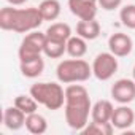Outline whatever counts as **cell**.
Returning <instances> with one entry per match:
<instances>
[{
    "instance_id": "1",
    "label": "cell",
    "mask_w": 135,
    "mask_h": 135,
    "mask_svg": "<svg viewBox=\"0 0 135 135\" xmlns=\"http://www.w3.org/2000/svg\"><path fill=\"white\" fill-rule=\"evenodd\" d=\"M91 110H92L91 97L83 84L73 83L65 88L64 113H65V122L72 130L81 132L88 126Z\"/></svg>"
},
{
    "instance_id": "2",
    "label": "cell",
    "mask_w": 135,
    "mask_h": 135,
    "mask_svg": "<svg viewBox=\"0 0 135 135\" xmlns=\"http://www.w3.org/2000/svg\"><path fill=\"white\" fill-rule=\"evenodd\" d=\"M43 16L38 8H15L3 7L0 10V29L2 30H11L16 33H29L33 30H38V27L43 24Z\"/></svg>"
},
{
    "instance_id": "3",
    "label": "cell",
    "mask_w": 135,
    "mask_h": 135,
    "mask_svg": "<svg viewBox=\"0 0 135 135\" xmlns=\"http://www.w3.org/2000/svg\"><path fill=\"white\" fill-rule=\"evenodd\" d=\"M56 76L59 83L64 84H73V83H84L92 76V65L84 59H67L59 62L56 69Z\"/></svg>"
},
{
    "instance_id": "4",
    "label": "cell",
    "mask_w": 135,
    "mask_h": 135,
    "mask_svg": "<svg viewBox=\"0 0 135 135\" xmlns=\"http://www.w3.org/2000/svg\"><path fill=\"white\" fill-rule=\"evenodd\" d=\"M29 94L51 111L60 110L65 105V89L59 83H35L30 86Z\"/></svg>"
},
{
    "instance_id": "5",
    "label": "cell",
    "mask_w": 135,
    "mask_h": 135,
    "mask_svg": "<svg viewBox=\"0 0 135 135\" xmlns=\"http://www.w3.org/2000/svg\"><path fill=\"white\" fill-rule=\"evenodd\" d=\"M45 43H46V33H43L40 30L29 32L22 38L19 49H18L19 62H26V60H32L35 57H40L43 54Z\"/></svg>"
},
{
    "instance_id": "6",
    "label": "cell",
    "mask_w": 135,
    "mask_h": 135,
    "mask_svg": "<svg viewBox=\"0 0 135 135\" xmlns=\"http://www.w3.org/2000/svg\"><path fill=\"white\" fill-rule=\"evenodd\" d=\"M118 57L113 52H100L95 56L94 62H92V75L99 80V81H108L114 76V73L118 72Z\"/></svg>"
},
{
    "instance_id": "7",
    "label": "cell",
    "mask_w": 135,
    "mask_h": 135,
    "mask_svg": "<svg viewBox=\"0 0 135 135\" xmlns=\"http://www.w3.org/2000/svg\"><path fill=\"white\" fill-rule=\"evenodd\" d=\"M111 99L118 102L119 105H129L135 100V80L121 78L116 80L110 89Z\"/></svg>"
},
{
    "instance_id": "8",
    "label": "cell",
    "mask_w": 135,
    "mask_h": 135,
    "mask_svg": "<svg viewBox=\"0 0 135 135\" xmlns=\"http://www.w3.org/2000/svg\"><path fill=\"white\" fill-rule=\"evenodd\" d=\"M69 8L78 19H95L99 0H69Z\"/></svg>"
},
{
    "instance_id": "9",
    "label": "cell",
    "mask_w": 135,
    "mask_h": 135,
    "mask_svg": "<svg viewBox=\"0 0 135 135\" xmlns=\"http://www.w3.org/2000/svg\"><path fill=\"white\" fill-rule=\"evenodd\" d=\"M108 49L116 57H127L133 49V41L127 33L116 32L108 38Z\"/></svg>"
},
{
    "instance_id": "10",
    "label": "cell",
    "mask_w": 135,
    "mask_h": 135,
    "mask_svg": "<svg viewBox=\"0 0 135 135\" xmlns=\"http://www.w3.org/2000/svg\"><path fill=\"white\" fill-rule=\"evenodd\" d=\"M135 122V113L129 105H119L114 108L111 116V124L118 130H127Z\"/></svg>"
},
{
    "instance_id": "11",
    "label": "cell",
    "mask_w": 135,
    "mask_h": 135,
    "mask_svg": "<svg viewBox=\"0 0 135 135\" xmlns=\"http://www.w3.org/2000/svg\"><path fill=\"white\" fill-rule=\"evenodd\" d=\"M26 118H27V114L24 111H21L16 105L7 107L3 111V126L8 130H19L26 126Z\"/></svg>"
},
{
    "instance_id": "12",
    "label": "cell",
    "mask_w": 135,
    "mask_h": 135,
    "mask_svg": "<svg viewBox=\"0 0 135 135\" xmlns=\"http://www.w3.org/2000/svg\"><path fill=\"white\" fill-rule=\"evenodd\" d=\"M114 107L110 100H97L91 110V119L97 122H111Z\"/></svg>"
},
{
    "instance_id": "13",
    "label": "cell",
    "mask_w": 135,
    "mask_h": 135,
    "mask_svg": "<svg viewBox=\"0 0 135 135\" xmlns=\"http://www.w3.org/2000/svg\"><path fill=\"white\" fill-rule=\"evenodd\" d=\"M102 32L99 21L95 19H80L76 24V35L83 37L84 40H95Z\"/></svg>"
},
{
    "instance_id": "14",
    "label": "cell",
    "mask_w": 135,
    "mask_h": 135,
    "mask_svg": "<svg viewBox=\"0 0 135 135\" xmlns=\"http://www.w3.org/2000/svg\"><path fill=\"white\" fill-rule=\"evenodd\" d=\"M19 70L22 73V76L26 78H38L43 70H45V60L43 57H35L32 60H26V62H19Z\"/></svg>"
},
{
    "instance_id": "15",
    "label": "cell",
    "mask_w": 135,
    "mask_h": 135,
    "mask_svg": "<svg viewBox=\"0 0 135 135\" xmlns=\"http://www.w3.org/2000/svg\"><path fill=\"white\" fill-rule=\"evenodd\" d=\"M26 129L33 135H43L48 130V121L45 116L38 114L37 111L32 114H27L26 118Z\"/></svg>"
},
{
    "instance_id": "16",
    "label": "cell",
    "mask_w": 135,
    "mask_h": 135,
    "mask_svg": "<svg viewBox=\"0 0 135 135\" xmlns=\"http://www.w3.org/2000/svg\"><path fill=\"white\" fill-rule=\"evenodd\" d=\"M46 37L52 38V40H59V41H67L72 37V27L67 22H52L48 29H46Z\"/></svg>"
},
{
    "instance_id": "17",
    "label": "cell",
    "mask_w": 135,
    "mask_h": 135,
    "mask_svg": "<svg viewBox=\"0 0 135 135\" xmlns=\"http://www.w3.org/2000/svg\"><path fill=\"white\" fill-rule=\"evenodd\" d=\"M88 52V40H84L83 37L76 35V37H70L67 40V54L70 57L80 59Z\"/></svg>"
},
{
    "instance_id": "18",
    "label": "cell",
    "mask_w": 135,
    "mask_h": 135,
    "mask_svg": "<svg viewBox=\"0 0 135 135\" xmlns=\"http://www.w3.org/2000/svg\"><path fill=\"white\" fill-rule=\"evenodd\" d=\"M38 10L45 21H56L60 16V2L59 0H43L38 5Z\"/></svg>"
},
{
    "instance_id": "19",
    "label": "cell",
    "mask_w": 135,
    "mask_h": 135,
    "mask_svg": "<svg viewBox=\"0 0 135 135\" xmlns=\"http://www.w3.org/2000/svg\"><path fill=\"white\" fill-rule=\"evenodd\" d=\"M64 52H67V41H59V40H52L46 37V43H45V49L43 54L49 59H59L64 56Z\"/></svg>"
},
{
    "instance_id": "20",
    "label": "cell",
    "mask_w": 135,
    "mask_h": 135,
    "mask_svg": "<svg viewBox=\"0 0 135 135\" xmlns=\"http://www.w3.org/2000/svg\"><path fill=\"white\" fill-rule=\"evenodd\" d=\"M13 105H16L21 111H24L26 114H32V113H35L37 110H38V102L29 94V95H26V94H21V95H18L16 99H15V102H13Z\"/></svg>"
},
{
    "instance_id": "21",
    "label": "cell",
    "mask_w": 135,
    "mask_h": 135,
    "mask_svg": "<svg viewBox=\"0 0 135 135\" xmlns=\"http://www.w3.org/2000/svg\"><path fill=\"white\" fill-rule=\"evenodd\" d=\"M83 133H94V135H111L114 132V127L111 122H97V121H91L88 122V126L81 130Z\"/></svg>"
},
{
    "instance_id": "22",
    "label": "cell",
    "mask_w": 135,
    "mask_h": 135,
    "mask_svg": "<svg viewBox=\"0 0 135 135\" xmlns=\"http://www.w3.org/2000/svg\"><path fill=\"white\" fill-rule=\"evenodd\" d=\"M121 24L127 29H135V5H126L119 11Z\"/></svg>"
},
{
    "instance_id": "23",
    "label": "cell",
    "mask_w": 135,
    "mask_h": 135,
    "mask_svg": "<svg viewBox=\"0 0 135 135\" xmlns=\"http://www.w3.org/2000/svg\"><path fill=\"white\" fill-rule=\"evenodd\" d=\"M122 3V0H99V7H102L105 11H113L119 8Z\"/></svg>"
},
{
    "instance_id": "24",
    "label": "cell",
    "mask_w": 135,
    "mask_h": 135,
    "mask_svg": "<svg viewBox=\"0 0 135 135\" xmlns=\"http://www.w3.org/2000/svg\"><path fill=\"white\" fill-rule=\"evenodd\" d=\"M7 2H8L10 5H13V7H18V5H22V3H26L27 0H7Z\"/></svg>"
},
{
    "instance_id": "25",
    "label": "cell",
    "mask_w": 135,
    "mask_h": 135,
    "mask_svg": "<svg viewBox=\"0 0 135 135\" xmlns=\"http://www.w3.org/2000/svg\"><path fill=\"white\" fill-rule=\"evenodd\" d=\"M132 76H133V80H135V65H133V70H132Z\"/></svg>"
}]
</instances>
